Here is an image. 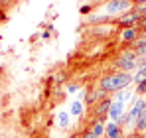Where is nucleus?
Listing matches in <instances>:
<instances>
[{
    "label": "nucleus",
    "instance_id": "f257e3e1",
    "mask_svg": "<svg viewBox=\"0 0 146 138\" xmlns=\"http://www.w3.org/2000/svg\"><path fill=\"white\" fill-rule=\"evenodd\" d=\"M132 85V73H122V71H113V73H107L101 77L99 81V87L107 93H117L122 91L126 87Z\"/></svg>",
    "mask_w": 146,
    "mask_h": 138
},
{
    "label": "nucleus",
    "instance_id": "f03ea898",
    "mask_svg": "<svg viewBox=\"0 0 146 138\" xmlns=\"http://www.w3.org/2000/svg\"><path fill=\"white\" fill-rule=\"evenodd\" d=\"M115 67H117V71H122V73H132L140 67V57L132 47L122 49L115 59Z\"/></svg>",
    "mask_w": 146,
    "mask_h": 138
},
{
    "label": "nucleus",
    "instance_id": "7ed1b4c3",
    "mask_svg": "<svg viewBox=\"0 0 146 138\" xmlns=\"http://www.w3.org/2000/svg\"><path fill=\"white\" fill-rule=\"evenodd\" d=\"M132 10V2L130 0H107L103 4V12L109 16H121L124 12Z\"/></svg>",
    "mask_w": 146,
    "mask_h": 138
},
{
    "label": "nucleus",
    "instance_id": "20e7f679",
    "mask_svg": "<svg viewBox=\"0 0 146 138\" xmlns=\"http://www.w3.org/2000/svg\"><path fill=\"white\" fill-rule=\"evenodd\" d=\"M140 20H142V16H140L136 10H128V12L121 14V16L115 20V24H117L121 30H122V28H138Z\"/></svg>",
    "mask_w": 146,
    "mask_h": 138
},
{
    "label": "nucleus",
    "instance_id": "39448f33",
    "mask_svg": "<svg viewBox=\"0 0 146 138\" xmlns=\"http://www.w3.org/2000/svg\"><path fill=\"white\" fill-rule=\"evenodd\" d=\"M109 97V93L103 91L101 87H97V89H89V91L85 93V99H83V103L87 105V107H95L97 103H101L103 99H107Z\"/></svg>",
    "mask_w": 146,
    "mask_h": 138
},
{
    "label": "nucleus",
    "instance_id": "423d86ee",
    "mask_svg": "<svg viewBox=\"0 0 146 138\" xmlns=\"http://www.w3.org/2000/svg\"><path fill=\"white\" fill-rule=\"evenodd\" d=\"M124 115H126V107L122 105V103H119V101H115L113 99V103H111V109H109V120H113V122H121L122 118H124Z\"/></svg>",
    "mask_w": 146,
    "mask_h": 138
},
{
    "label": "nucleus",
    "instance_id": "0eeeda50",
    "mask_svg": "<svg viewBox=\"0 0 146 138\" xmlns=\"http://www.w3.org/2000/svg\"><path fill=\"white\" fill-rule=\"evenodd\" d=\"M111 103H113V97H107V99H103L101 103H97V105L93 107V109H95V120H103V122H105V118H109Z\"/></svg>",
    "mask_w": 146,
    "mask_h": 138
},
{
    "label": "nucleus",
    "instance_id": "6e6552de",
    "mask_svg": "<svg viewBox=\"0 0 146 138\" xmlns=\"http://www.w3.org/2000/svg\"><path fill=\"white\" fill-rule=\"evenodd\" d=\"M119 38H121L122 44H134L140 38V30L138 28H122L119 32Z\"/></svg>",
    "mask_w": 146,
    "mask_h": 138
},
{
    "label": "nucleus",
    "instance_id": "1a4fd4ad",
    "mask_svg": "<svg viewBox=\"0 0 146 138\" xmlns=\"http://www.w3.org/2000/svg\"><path fill=\"white\" fill-rule=\"evenodd\" d=\"M124 130H122L121 124H117V122H113V120H109L107 124H105V138H124Z\"/></svg>",
    "mask_w": 146,
    "mask_h": 138
},
{
    "label": "nucleus",
    "instance_id": "9d476101",
    "mask_svg": "<svg viewBox=\"0 0 146 138\" xmlns=\"http://www.w3.org/2000/svg\"><path fill=\"white\" fill-rule=\"evenodd\" d=\"M132 97H134V93L126 87V89H122V91H117V95H115L113 99H115V101H119V103H122V105L126 107V105L132 101Z\"/></svg>",
    "mask_w": 146,
    "mask_h": 138
},
{
    "label": "nucleus",
    "instance_id": "9b49d317",
    "mask_svg": "<svg viewBox=\"0 0 146 138\" xmlns=\"http://www.w3.org/2000/svg\"><path fill=\"white\" fill-rule=\"evenodd\" d=\"M83 107H85V103H83L81 99H75L71 103V107H69V115L75 116V118H79V116L83 115Z\"/></svg>",
    "mask_w": 146,
    "mask_h": 138
},
{
    "label": "nucleus",
    "instance_id": "f8f14e48",
    "mask_svg": "<svg viewBox=\"0 0 146 138\" xmlns=\"http://www.w3.org/2000/svg\"><path fill=\"white\" fill-rule=\"evenodd\" d=\"M69 113H65V111H59L57 115H55V120H57V126L61 128V130H65V128H69Z\"/></svg>",
    "mask_w": 146,
    "mask_h": 138
},
{
    "label": "nucleus",
    "instance_id": "ddd939ff",
    "mask_svg": "<svg viewBox=\"0 0 146 138\" xmlns=\"http://www.w3.org/2000/svg\"><path fill=\"white\" fill-rule=\"evenodd\" d=\"M146 130V107H144V111L138 115V118H136V124H134V130L132 132H144Z\"/></svg>",
    "mask_w": 146,
    "mask_h": 138
},
{
    "label": "nucleus",
    "instance_id": "4468645a",
    "mask_svg": "<svg viewBox=\"0 0 146 138\" xmlns=\"http://www.w3.org/2000/svg\"><path fill=\"white\" fill-rule=\"evenodd\" d=\"M105 124H107V122H103V120H93L91 128H93V132H95V136H97V138L105 136Z\"/></svg>",
    "mask_w": 146,
    "mask_h": 138
},
{
    "label": "nucleus",
    "instance_id": "2eb2a0df",
    "mask_svg": "<svg viewBox=\"0 0 146 138\" xmlns=\"http://www.w3.org/2000/svg\"><path fill=\"white\" fill-rule=\"evenodd\" d=\"M142 81H146V65L144 67H138L136 73L132 75V83H134V85H138V83H142Z\"/></svg>",
    "mask_w": 146,
    "mask_h": 138
},
{
    "label": "nucleus",
    "instance_id": "dca6fc26",
    "mask_svg": "<svg viewBox=\"0 0 146 138\" xmlns=\"http://www.w3.org/2000/svg\"><path fill=\"white\" fill-rule=\"evenodd\" d=\"M142 8H146V0H134V2H132V10H136L138 14H140Z\"/></svg>",
    "mask_w": 146,
    "mask_h": 138
},
{
    "label": "nucleus",
    "instance_id": "f3484780",
    "mask_svg": "<svg viewBox=\"0 0 146 138\" xmlns=\"http://www.w3.org/2000/svg\"><path fill=\"white\" fill-rule=\"evenodd\" d=\"M134 93H136V95H140V97H144V95H146V81L138 83V85H136V89H134Z\"/></svg>",
    "mask_w": 146,
    "mask_h": 138
},
{
    "label": "nucleus",
    "instance_id": "a211bd4d",
    "mask_svg": "<svg viewBox=\"0 0 146 138\" xmlns=\"http://www.w3.org/2000/svg\"><path fill=\"white\" fill-rule=\"evenodd\" d=\"M91 10H93V4H85V6H81V8H79V12H81L83 16H87Z\"/></svg>",
    "mask_w": 146,
    "mask_h": 138
},
{
    "label": "nucleus",
    "instance_id": "6ab92c4d",
    "mask_svg": "<svg viewBox=\"0 0 146 138\" xmlns=\"http://www.w3.org/2000/svg\"><path fill=\"white\" fill-rule=\"evenodd\" d=\"M81 138H97V136H95L93 128L89 126V128H85V130H83V136H81Z\"/></svg>",
    "mask_w": 146,
    "mask_h": 138
},
{
    "label": "nucleus",
    "instance_id": "aec40b11",
    "mask_svg": "<svg viewBox=\"0 0 146 138\" xmlns=\"http://www.w3.org/2000/svg\"><path fill=\"white\" fill-rule=\"evenodd\" d=\"M79 89H81L79 83H69V85H67V93H77Z\"/></svg>",
    "mask_w": 146,
    "mask_h": 138
},
{
    "label": "nucleus",
    "instance_id": "412c9836",
    "mask_svg": "<svg viewBox=\"0 0 146 138\" xmlns=\"http://www.w3.org/2000/svg\"><path fill=\"white\" fill-rule=\"evenodd\" d=\"M124 138H142V134L140 132H130V134H126Z\"/></svg>",
    "mask_w": 146,
    "mask_h": 138
},
{
    "label": "nucleus",
    "instance_id": "4be33fe9",
    "mask_svg": "<svg viewBox=\"0 0 146 138\" xmlns=\"http://www.w3.org/2000/svg\"><path fill=\"white\" fill-rule=\"evenodd\" d=\"M40 36H42V38H44V40H49V36H51V34H49V32H42V34H40Z\"/></svg>",
    "mask_w": 146,
    "mask_h": 138
},
{
    "label": "nucleus",
    "instance_id": "5701e85b",
    "mask_svg": "<svg viewBox=\"0 0 146 138\" xmlns=\"http://www.w3.org/2000/svg\"><path fill=\"white\" fill-rule=\"evenodd\" d=\"M140 36H144V38H146V30H144V32H140Z\"/></svg>",
    "mask_w": 146,
    "mask_h": 138
},
{
    "label": "nucleus",
    "instance_id": "b1692460",
    "mask_svg": "<svg viewBox=\"0 0 146 138\" xmlns=\"http://www.w3.org/2000/svg\"><path fill=\"white\" fill-rule=\"evenodd\" d=\"M142 138H146V130H144V132H142Z\"/></svg>",
    "mask_w": 146,
    "mask_h": 138
},
{
    "label": "nucleus",
    "instance_id": "393cba45",
    "mask_svg": "<svg viewBox=\"0 0 146 138\" xmlns=\"http://www.w3.org/2000/svg\"><path fill=\"white\" fill-rule=\"evenodd\" d=\"M130 2H134V0H130Z\"/></svg>",
    "mask_w": 146,
    "mask_h": 138
}]
</instances>
